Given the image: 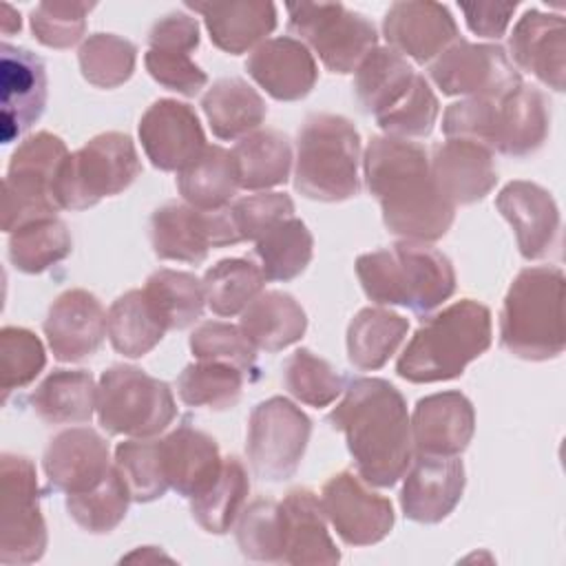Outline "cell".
<instances>
[{
  "label": "cell",
  "mask_w": 566,
  "mask_h": 566,
  "mask_svg": "<svg viewBox=\"0 0 566 566\" xmlns=\"http://www.w3.org/2000/svg\"><path fill=\"white\" fill-rule=\"evenodd\" d=\"M363 172L369 195L380 203L382 223L394 237L431 243L449 232L455 206L438 190L424 146L389 135L371 137Z\"/></svg>",
  "instance_id": "obj_1"
},
{
  "label": "cell",
  "mask_w": 566,
  "mask_h": 566,
  "mask_svg": "<svg viewBox=\"0 0 566 566\" xmlns=\"http://www.w3.org/2000/svg\"><path fill=\"white\" fill-rule=\"evenodd\" d=\"M345 433L358 475L371 486H394L411 464L413 442L405 396L385 378H356L327 416Z\"/></svg>",
  "instance_id": "obj_2"
},
{
  "label": "cell",
  "mask_w": 566,
  "mask_h": 566,
  "mask_svg": "<svg viewBox=\"0 0 566 566\" xmlns=\"http://www.w3.org/2000/svg\"><path fill=\"white\" fill-rule=\"evenodd\" d=\"M363 292L378 305H402L418 316L433 312L455 292L451 259L413 241L365 252L356 259Z\"/></svg>",
  "instance_id": "obj_3"
},
{
  "label": "cell",
  "mask_w": 566,
  "mask_h": 566,
  "mask_svg": "<svg viewBox=\"0 0 566 566\" xmlns=\"http://www.w3.org/2000/svg\"><path fill=\"white\" fill-rule=\"evenodd\" d=\"M493 338L491 310L462 298L427 318L402 349L396 371L409 382H440L462 376Z\"/></svg>",
  "instance_id": "obj_4"
},
{
  "label": "cell",
  "mask_w": 566,
  "mask_h": 566,
  "mask_svg": "<svg viewBox=\"0 0 566 566\" xmlns=\"http://www.w3.org/2000/svg\"><path fill=\"white\" fill-rule=\"evenodd\" d=\"M564 272L533 265L517 272L500 312V345L522 360H551L566 347Z\"/></svg>",
  "instance_id": "obj_5"
},
{
  "label": "cell",
  "mask_w": 566,
  "mask_h": 566,
  "mask_svg": "<svg viewBox=\"0 0 566 566\" xmlns=\"http://www.w3.org/2000/svg\"><path fill=\"white\" fill-rule=\"evenodd\" d=\"M360 135L334 113L310 115L296 137L294 188L314 201H347L360 192Z\"/></svg>",
  "instance_id": "obj_6"
},
{
  "label": "cell",
  "mask_w": 566,
  "mask_h": 566,
  "mask_svg": "<svg viewBox=\"0 0 566 566\" xmlns=\"http://www.w3.org/2000/svg\"><path fill=\"white\" fill-rule=\"evenodd\" d=\"M139 172L142 161L130 135L99 133L69 153L53 181V199L60 210H86L124 192Z\"/></svg>",
  "instance_id": "obj_7"
},
{
  "label": "cell",
  "mask_w": 566,
  "mask_h": 566,
  "mask_svg": "<svg viewBox=\"0 0 566 566\" xmlns=\"http://www.w3.org/2000/svg\"><path fill=\"white\" fill-rule=\"evenodd\" d=\"M95 413L111 436L153 438L175 420L177 405L168 382L133 365H113L99 376Z\"/></svg>",
  "instance_id": "obj_8"
},
{
  "label": "cell",
  "mask_w": 566,
  "mask_h": 566,
  "mask_svg": "<svg viewBox=\"0 0 566 566\" xmlns=\"http://www.w3.org/2000/svg\"><path fill=\"white\" fill-rule=\"evenodd\" d=\"M66 157V144L46 130L27 137L13 150L2 184V230L7 234L57 214L53 181Z\"/></svg>",
  "instance_id": "obj_9"
},
{
  "label": "cell",
  "mask_w": 566,
  "mask_h": 566,
  "mask_svg": "<svg viewBox=\"0 0 566 566\" xmlns=\"http://www.w3.org/2000/svg\"><path fill=\"white\" fill-rule=\"evenodd\" d=\"M287 27L332 73H354L378 46L371 20L340 2H287Z\"/></svg>",
  "instance_id": "obj_10"
},
{
  "label": "cell",
  "mask_w": 566,
  "mask_h": 566,
  "mask_svg": "<svg viewBox=\"0 0 566 566\" xmlns=\"http://www.w3.org/2000/svg\"><path fill=\"white\" fill-rule=\"evenodd\" d=\"M312 420L292 400L272 396L261 400L248 420L245 453L256 478L268 482L290 480L310 442Z\"/></svg>",
  "instance_id": "obj_11"
},
{
  "label": "cell",
  "mask_w": 566,
  "mask_h": 566,
  "mask_svg": "<svg viewBox=\"0 0 566 566\" xmlns=\"http://www.w3.org/2000/svg\"><path fill=\"white\" fill-rule=\"evenodd\" d=\"M2 520L0 562L33 564L46 551V524L40 509V486L35 467L27 455H0Z\"/></svg>",
  "instance_id": "obj_12"
},
{
  "label": "cell",
  "mask_w": 566,
  "mask_h": 566,
  "mask_svg": "<svg viewBox=\"0 0 566 566\" xmlns=\"http://www.w3.org/2000/svg\"><path fill=\"white\" fill-rule=\"evenodd\" d=\"M431 82L444 95L504 99L517 86L522 75L500 44L453 42L429 66Z\"/></svg>",
  "instance_id": "obj_13"
},
{
  "label": "cell",
  "mask_w": 566,
  "mask_h": 566,
  "mask_svg": "<svg viewBox=\"0 0 566 566\" xmlns=\"http://www.w3.org/2000/svg\"><path fill=\"white\" fill-rule=\"evenodd\" d=\"M148 237L157 259L195 265L208 256L210 248L237 243L226 208L208 212L177 201H168L150 214Z\"/></svg>",
  "instance_id": "obj_14"
},
{
  "label": "cell",
  "mask_w": 566,
  "mask_h": 566,
  "mask_svg": "<svg viewBox=\"0 0 566 566\" xmlns=\"http://www.w3.org/2000/svg\"><path fill=\"white\" fill-rule=\"evenodd\" d=\"M325 520L347 546H371L382 542L394 528V506L385 495L374 493L367 482L340 471L321 489Z\"/></svg>",
  "instance_id": "obj_15"
},
{
  "label": "cell",
  "mask_w": 566,
  "mask_h": 566,
  "mask_svg": "<svg viewBox=\"0 0 566 566\" xmlns=\"http://www.w3.org/2000/svg\"><path fill=\"white\" fill-rule=\"evenodd\" d=\"M137 130L146 157L164 172L184 170L208 146L195 108L168 97L146 108Z\"/></svg>",
  "instance_id": "obj_16"
},
{
  "label": "cell",
  "mask_w": 566,
  "mask_h": 566,
  "mask_svg": "<svg viewBox=\"0 0 566 566\" xmlns=\"http://www.w3.org/2000/svg\"><path fill=\"white\" fill-rule=\"evenodd\" d=\"M400 506L407 520L438 524L453 513L464 493V464L458 455L413 453L405 471Z\"/></svg>",
  "instance_id": "obj_17"
},
{
  "label": "cell",
  "mask_w": 566,
  "mask_h": 566,
  "mask_svg": "<svg viewBox=\"0 0 566 566\" xmlns=\"http://www.w3.org/2000/svg\"><path fill=\"white\" fill-rule=\"evenodd\" d=\"M382 35L396 53L424 64L460 40L451 11L431 0L394 2L382 18Z\"/></svg>",
  "instance_id": "obj_18"
},
{
  "label": "cell",
  "mask_w": 566,
  "mask_h": 566,
  "mask_svg": "<svg viewBox=\"0 0 566 566\" xmlns=\"http://www.w3.org/2000/svg\"><path fill=\"white\" fill-rule=\"evenodd\" d=\"M0 93H2V144L22 137L44 113L46 69L29 49L2 42L0 49Z\"/></svg>",
  "instance_id": "obj_19"
},
{
  "label": "cell",
  "mask_w": 566,
  "mask_h": 566,
  "mask_svg": "<svg viewBox=\"0 0 566 566\" xmlns=\"http://www.w3.org/2000/svg\"><path fill=\"white\" fill-rule=\"evenodd\" d=\"M53 491L73 495L95 489L111 471L108 442L91 427H71L55 433L42 455Z\"/></svg>",
  "instance_id": "obj_20"
},
{
  "label": "cell",
  "mask_w": 566,
  "mask_h": 566,
  "mask_svg": "<svg viewBox=\"0 0 566 566\" xmlns=\"http://www.w3.org/2000/svg\"><path fill=\"white\" fill-rule=\"evenodd\" d=\"M42 327L57 360L80 363L102 347L106 312L93 292L73 287L51 303Z\"/></svg>",
  "instance_id": "obj_21"
},
{
  "label": "cell",
  "mask_w": 566,
  "mask_h": 566,
  "mask_svg": "<svg viewBox=\"0 0 566 566\" xmlns=\"http://www.w3.org/2000/svg\"><path fill=\"white\" fill-rule=\"evenodd\" d=\"M413 453L460 455L475 433V409L462 391H438L416 402L409 418Z\"/></svg>",
  "instance_id": "obj_22"
},
{
  "label": "cell",
  "mask_w": 566,
  "mask_h": 566,
  "mask_svg": "<svg viewBox=\"0 0 566 566\" xmlns=\"http://www.w3.org/2000/svg\"><path fill=\"white\" fill-rule=\"evenodd\" d=\"M495 208L511 223L520 254L526 261L551 252L559 234V208L553 195L533 181H509L495 197Z\"/></svg>",
  "instance_id": "obj_23"
},
{
  "label": "cell",
  "mask_w": 566,
  "mask_h": 566,
  "mask_svg": "<svg viewBox=\"0 0 566 566\" xmlns=\"http://www.w3.org/2000/svg\"><path fill=\"white\" fill-rule=\"evenodd\" d=\"M248 75L274 99L296 102L312 93L318 66L312 51L296 38L281 35L259 44L245 62Z\"/></svg>",
  "instance_id": "obj_24"
},
{
  "label": "cell",
  "mask_w": 566,
  "mask_h": 566,
  "mask_svg": "<svg viewBox=\"0 0 566 566\" xmlns=\"http://www.w3.org/2000/svg\"><path fill=\"white\" fill-rule=\"evenodd\" d=\"M513 62L544 86L562 93L566 86V27L562 15L528 9L509 38Z\"/></svg>",
  "instance_id": "obj_25"
},
{
  "label": "cell",
  "mask_w": 566,
  "mask_h": 566,
  "mask_svg": "<svg viewBox=\"0 0 566 566\" xmlns=\"http://www.w3.org/2000/svg\"><path fill=\"white\" fill-rule=\"evenodd\" d=\"M429 164L438 190L453 206L482 201L497 184L493 153L475 142L447 139L433 146Z\"/></svg>",
  "instance_id": "obj_26"
},
{
  "label": "cell",
  "mask_w": 566,
  "mask_h": 566,
  "mask_svg": "<svg viewBox=\"0 0 566 566\" xmlns=\"http://www.w3.org/2000/svg\"><path fill=\"white\" fill-rule=\"evenodd\" d=\"M283 559L292 566H332L340 562V551L332 542L321 500L310 489H294L281 502Z\"/></svg>",
  "instance_id": "obj_27"
},
{
  "label": "cell",
  "mask_w": 566,
  "mask_h": 566,
  "mask_svg": "<svg viewBox=\"0 0 566 566\" xmlns=\"http://www.w3.org/2000/svg\"><path fill=\"white\" fill-rule=\"evenodd\" d=\"M186 7L203 18L212 44L230 55L263 44L276 27V7L268 0L186 2Z\"/></svg>",
  "instance_id": "obj_28"
},
{
  "label": "cell",
  "mask_w": 566,
  "mask_h": 566,
  "mask_svg": "<svg viewBox=\"0 0 566 566\" xmlns=\"http://www.w3.org/2000/svg\"><path fill=\"white\" fill-rule=\"evenodd\" d=\"M161 460L168 486L188 500L203 493L223 464L217 440L190 424L161 438Z\"/></svg>",
  "instance_id": "obj_29"
},
{
  "label": "cell",
  "mask_w": 566,
  "mask_h": 566,
  "mask_svg": "<svg viewBox=\"0 0 566 566\" xmlns=\"http://www.w3.org/2000/svg\"><path fill=\"white\" fill-rule=\"evenodd\" d=\"M551 106L535 86H517L497 102L493 153L509 157L533 155L548 137Z\"/></svg>",
  "instance_id": "obj_30"
},
{
  "label": "cell",
  "mask_w": 566,
  "mask_h": 566,
  "mask_svg": "<svg viewBox=\"0 0 566 566\" xmlns=\"http://www.w3.org/2000/svg\"><path fill=\"white\" fill-rule=\"evenodd\" d=\"M239 327L256 349L274 354L303 338L307 314L292 294L268 290L241 312Z\"/></svg>",
  "instance_id": "obj_31"
},
{
  "label": "cell",
  "mask_w": 566,
  "mask_h": 566,
  "mask_svg": "<svg viewBox=\"0 0 566 566\" xmlns=\"http://www.w3.org/2000/svg\"><path fill=\"white\" fill-rule=\"evenodd\" d=\"M201 108L219 139H241L259 130L268 115L263 97L241 77L217 80L203 93Z\"/></svg>",
  "instance_id": "obj_32"
},
{
  "label": "cell",
  "mask_w": 566,
  "mask_h": 566,
  "mask_svg": "<svg viewBox=\"0 0 566 566\" xmlns=\"http://www.w3.org/2000/svg\"><path fill=\"white\" fill-rule=\"evenodd\" d=\"M29 402L46 424L88 422L97 405V385L84 369H55L35 387Z\"/></svg>",
  "instance_id": "obj_33"
},
{
  "label": "cell",
  "mask_w": 566,
  "mask_h": 566,
  "mask_svg": "<svg viewBox=\"0 0 566 566\" xmlns=\"http://www.w3.org/2000/svg\"><path fill=\"white\" fill-rule=\"evenodd\" d=\"M230 155L237 168L239 188L243 190H268L285 184L294 159L290 139L274 128L254 130L241 137Z\"/></svg>",
  "instance_id": "obj_34"
},
{
  "label": "cell",
  "mask_w": 566,
  "mask_h": 566,
  "mask_svg": "<svg viewBox=\"0 0 566 566\" xmlns=\"http://www.w3.org/2000/svg\"><path fill=\"white\" fill-rule=\"evenodd\" d=\"M354 73L356 102L374 117L398 104L416 77L407 57L389 46H376L369 51Z\"/></svg>",
  "instance_id": "obj_35"
},
{
  "label": "cell",
  "mask_w": 566,
  "mask_h": 566,
  "mask_svg": "<svg viewBox=\"0 0 566 566\" xmlns=\"http://www.w3.org/2000/svg\"><path fill=\"white\" fill-rule=\"evenodd\" d=\"M409 321L385 307H363L347 327V358L360 371H376L396 354Z\"/></svg>",
  "instance_id": "obj_36"
},
{
  "label": "cell",
  "mask_w": 566,
  "mask_h": 566,
  "mask_svg": "<svg viewBox=\"0 0 566 566\" xmlns=\"http://www.w3.org/2000/svg\"><path fill=\"white\" fill-rule=\"evenodd\" d=\"M177 190L184 201L199 210H221L230 206L239 190L237 168L230 150L212 144L177 172Z\"/></svg>",
  "instance_id": "obj_37"
},
{
  "label": "cell",
  "mask_w": 566,
  "mask_h": 566,
  "mask_svg": "<svg viewBox=\"0 0 566 566\" xmlns=\"http://www.w3.org/2000/svg\"><path fill=\"white\" fill-rule=\"evenodd\" d=\"M166 332L144 290L124 292L106 312V336L113 349L126 358L146 356Z\"/></svg>",
  "instance_id": "obj_38"
},
{
  "label": "cell",
  "mask_w": 566,
  "mask_h": 566,
  "mask_svg": "<svg viewBox=\"0 0 566 566\" xmlns=\"http://www.w3.org/2000/svg\"><path fill=\"white\" fill-rule=\"evenodd\" d=\"M250 493L248 471L239 458H223L217 480L199 495L190 497L195 522L214 535H223L239 520Z\"/></svg>",
  "instance_id": "obj_39"
},
{
  "label": "cell",
  "mask_w": 566,
  "mask_h": 566,
  "mask_svg": "<svg viewBox=\"0 0 566 566\" xmlns=\"http://www.w3.org/2000/svg\"><path fill=\"white\" fill-rule=\"evenodd\" d=\"M314 237L310 228L296 219H283L254 241V254L265 281H292L305 272L312 261Z\"/></svg>",
  "instance_id": "obj_40"
},
{
  "label": "cell",
  "mask_w": 566,
  "mask_h": 566,
  "mask_svg": "<svg viewBox=\"0 0 566 566\" xmlns=\"http://www.w3.org/2000/svg\"><path fill=\"white\" fill-rule=\"evenodd\" d=\"M144 294L166 329H186L203 314V281L190 272L161 268L146 279Z\"/></svg>",
  "instance_id": "obj_41"
},
{
  "label": "cell",
  "mask_w": 566,
  "mask_h": 566,
  "mask_svg": "<svg viewBox=\"0 0 566 566\" xmlns=\"http://www.w3.org/2000/svg\"><path fill=\"white\" fill-rule=\"evenodd\" d=\"M73 250V239L66 223L57 217L40 219L9 234L7 254L15 270L40 274L64 261Z\"/></svg>",
  "instance_id": "obj_42"
},
{
  "label": "cell",
  "mask_w": 566,
  "mask_h": 566,
  "mask_svg": "<svg viewBox=\"0 0 566 566\" xmlns=\"http://www.w3.org/2000/svg\"><path fill=\"white\" fill-rule=\"evenodd\" d=\"M245 378L241 369L228 363L199 360L184 367L177 378V394L188 407L223 411L239 402Z\"/></svg>",
  "instance_id": "obj_43"
},
{
  "label": "cell",
  "mask_w": 566,
  "mask_h": 566,
  "mask_svg": "<svg viewBox=\"0 0 566 566\" xmlns=\"http://www.w3.org/2000/svg\"><path fill=\"white\" fill-rule=\"evenodd\" d=\"M265 285V276L259 265L245 259H223L206 270L203 292L206 305L217 316L241 314Z\"/></svg>",
  "instance_id": "obj_44"
},
{
  "label": "cell",
  "mask_w": 566,
  "mask_h": 566,
  "mask_svg": "<svg viewBox=\"0 0 566 566\" xmlns=\"http://www.w3.org/2000/svg\"><path fill=\"white\" fill-rule=\"evenodd\" d=\"M130 502L133 497L128 486L113 464L108 475L95 489L66 495V511L71 520L86 533L104 535L124 522Z\"/></svg>",
  "instance_id": "obj_45"
},
{
  "label": "cell",
  "mask_w": 566,
  "mask_h": 566,
  "mask_svg": "<svg viewBox=\"0 0 566 566\" xmlns=\"http://www.w3.org/2000/svg\"><path fill=\"white\" fill-rule=\"evenodd\" d=\"M82 77L97 88H117L133 77L137 46L115 33H93L77 49Z\"/></svg>",
  "instance_id": "obj_46"
},
{
  "label": "cell",
  "mask_w": 566,
  "mask_h": 566,
  "mask_svg": "<svg viewBox=\"0 0 566 566\" xmlns=\"http://www.w3.org/2000/svg\"><path fill=\"white\" fill-rule=\"evenodd\" d=\"M113 464L126 482L133 502L159 500L170 489L161 460V440L130 438L119 442Z\"/></svg>",
  "instance_id": "obj_47"
},
{
  "label": "cell",
  "mask_w": 566,
  "mask_h": 566,
  "mask_svg": "<svg viewBox=\"0 0 566 566\" xmlns=\"http://www.w3.org/2000/svg\"><path fill=\"white\" fill-rule=\"evenodd\" d=\"M283 385L290 396L310 407H327L345 391V378L325 360L301 347L283 363Z\"/></svg>",
  "instance_id": "obj_48"
},
{
  "label": "cell",
  "mask_w": 566,
  "mask_h": 566,
  "mask_svg": "<svg viewBox=\"0 0 566 566\" xmlns=\"http://www.w3.org/2000/svg\"><path fill=\"white\" fill-rule=\"evenodd\" d=\"M46 365L42 340L27 327L0 329V387L2 402L15 389L31 385Z\"/></svg>",
  "instance_id": "obj_49"
},
{
  "label": "cell",
  "mask_w": 566,
  "mask_h": 566,
  "mask_svg": "<svg viewBox=\"0 0 566 566\" xmlns=\"http://www.w3.org/2000/svg\"><path fill=\"white\" fill-rule=\"evenodd\" d=\"M237 544L248 559L281 562L283 559V517L279 502L254 500L237 522Z\"/></svg>",
  "instance_id": "obj_50"
},
{
  "label": "cell",
  "mask_w": 566,
  "mask_h": 566,
  "mask_svg": "<svg viewBox=\"0 0 566 566\" xmlns=\"http://www.w3.org/2000/svg\"><path fill=\"white\" fill-rule=\"evenodd\" d=\"M440 104L436 93L431 91L424 75L413 77L411 86L402 95L398 104H394L389 111L376 117V124L389 135V137H427L433 130V124L438 119Z\"/></svg>",
  "instance_id": "obj_51"
},
{
  "label": "cell",
  "mask_w": 566,
  "mask_h": 566,
  "mask_svg": "<svg viewBox=\"0 0 566 566\" xmlns=\"http://www.w3.org/2000/svg\"><path fill=\"white\" fill-rule=\"evenodd\" d=\"M188 345L197 360L228 363L241 369L245 376L256 371V347L248 340L243 329L237 325L221 323V321L201 323L190 334Z\"/></svg>",
  "instance_id": "obj_52"
},
{
  "label": "cell",
  "mask_w": 566,
  "mask_h": 566,
  "mask_svg": "<svg viewBox=\"0 0 566 566\" xmlns=\"http://www.w3.org/2000/svg\"><path fill=\"white\" fill-rule=\"evenodd\" d=\"M93 7V2H38L29 15L33 38L49 49H71L82 40L86 31V15Z\"/></svg>",
  "instance_id": "obj_53"
},
{
  "label": "cell",
  "mask_w": 566,
  "mask_h": 566,
  "mask_svg": "<svg viewBox=\"0 0 566 566\" xmlns=\"http://www.w3.org/2000/svg\"><path fill=\"white\" fill-rule=\"evenodd\" d=\"M226 217L237 243L256 241L272 226L294 217V201L285 192H256L226 206Z\"/></svg>",
  "instance_id": "obj_54"
},
{
  "label": "cell",
  "mask_w": 566,
  "mask_h": 566,
  "mask_svg": "<svg viewBox=\"0 0 566 566\" xmlns=\"http://www.w3.org/2000/svg\"><path fill=\"white\" fill-rule=\"evenodd\" d=\"M497 102L484 97H464L449 104L442 115V133L447 139L475 142L493 153Z\"/></svg>",
  "instance_id": "obj_55"
},
{
  "label": "cell",
  "mask_w": 566,
  "mask_h": 566,
  "mask_svg": "<svg viewBox=\"0 0 566 566\" xmlns=\"http://www.w3.org/2000/svg\"><path fill=\"white\" fill-rule=\"evenodd\" d=\"M144 64L148 75L168 91L181 93L186 97L197 95L208 84V75L201 66H197L186 53L155 51L148 49L144 55Z\"/></svg>",
  "instance_id": "obj_56"
},
{
  "label": "cell",
  "mask_w": 566,
  "mask_h": 566,
  "mask_svg": "<svg viewBox=\"0 0 566 566\" xmlns=\"http://www.w3.org/2000/svg\"><path fill=\"white\" fill-rule=\"evenodd\" d=\"M146 42L155 51L190 55L199 46V24L184 11H170L150 27Z\"/></svg>",
  "instance_id": "obj_57"
},
{
  "label": "cell",
  "mask_w": 566,
  "mask_h": 566,
  "mask_svg": "<svg viewBox=\"0 0 566 566\" xmlns=\"http://www.w3.org/2000/svg\"><path fill=\"white\" fill-rule=\"evenodd\" d=\"M458 7L464 13L471 33L486 40H500L506 33L517 2H460Z\"/></svg>",
  "instance_id": "obj_58"
},
{
  "label": "cell",
  "mask_w": 566,
  "mask_h": 566,
  "mask_svg": "<svg viewBox=\"0 0 566 566\" xmlns=\"http://www.w3.org/2000/svg\"><path fill=\"white\" fill-rule=\"evenodd\" d=\"M20 27H22L20 13L11 4H2V33H4V38L20 31Z\"/></svg>",
  "instance_id": "obj_59"
},
{
  "label": "cell",
  "mask_w": 566,
  "mask_h": 566,
  "mask_svg": "<svg viewBox=\"0 0 566 566\" xmlns=\"http://www.w3.org/2000/svg\"><path fill=\"white\" fill-rule=\"evenodd\" d=\"M157 562V559H166V562H170V557L168 555H164L161 551H157L155 546H142L139 551H135V553H130V555H126L122 562Z\"/></svg>",
  "instance_id": "obj_60"
}]
</instances>
